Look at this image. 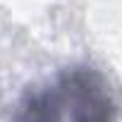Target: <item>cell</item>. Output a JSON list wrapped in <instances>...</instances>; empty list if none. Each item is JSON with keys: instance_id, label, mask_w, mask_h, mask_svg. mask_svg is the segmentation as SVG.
Here are the masks:
<instances>
[{"instance_id": "1", "label": "cell", "mask_w": 122, "mask_h": 122, "mask_svg": "<svg viewBox=\"0 0 122 122\" xmlns=\"http://www.w3.org/2000/svg\"><path fill=\"white\" fill-rule=\"evenodd\" d=\"M112 98L101 74L74 70L29 98L17 122H110Z\"/></svg>"}]
</instances>
